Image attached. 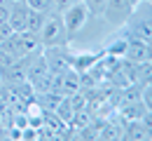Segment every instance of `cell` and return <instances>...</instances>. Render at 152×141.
<instances>
[{
	"label": "cell",
	"mask_w": 152,
	"mask_h": 141,
	"mask_svg": "<svg viewBox=\"0 0 152 141\" xmlns=\"http://www.w3.org/2000/svg\"><path fill=\"white\" fill-rule=\"evenodd\" d=\"M40 45L42 47H68V31L63 26V19L58 12H49L47 14V21L40 31Z\"/></svg>",
	"instance_id": "cell-1"
},
{
	"label": "cell",
	"mask_w": 152,
	"mask_h": 141,
	"mask_svg": "<svg viewBox=\"0 0 152 141\" xmlns=\"http://www.w3.org/2000/svg\"><path fill=\"white\" fill-rule=\"evenodd\" d=\"M89 17H91V12H89V7H87L82 0L75 2L73 7H68L66 12H61V19H63V26H66L68 35L80 33V31L84 28V24L89 21Z\"/></svg>",
	"instance_id": "cell-2"
},
{
	"label": "cell",
	"mask_w": 152,
	"mask_h": 141,
	"mask_svg": "<svg viewBox=\"0 0 152 141\" xmlns=\"http://www.w3.org/2000/svg\"><path fill=\"white\" fill-rule=\"evenodd\" d=\"M45 49H47V52H45L42 57H45L49 71H52L54 75H61V73H66L68 68H73V54H70L66 47H45Z\"/></svg>",
	"instance_id": "cell-3"
},
{
	"label": "cell",
	"mask_w": 152,
	"mask_h": 141,
	"mask_svg": "<svg viewBox=\"0 0 152 141\" xmlns=\"http://www.w3.org/2000/svg\"><path fill=\"white\" fill-rule=\"evenodd\" d=\"M28 12H31V7L26 5V0H21V2H10L7 24L14 28V33L26 31V24H28Z\"/></svg>",
	"instance_id": "cell-4"
},
{
	"label": "cell",
	"mask_w": 152,
	"mask_h": 141,
	"mask_svg": "<svg viewBox=\"0 0 152 141\" xmlns=\"http://www.w3.org/2000/svg\"><path fill=\"white\" fill-rule=\"evenodd\" d=\"M133 7L129 0H108V5H105V19L113 21V24H122V21H126L131 17Z\"/></svg>",
	"instance_id": "cell-5"
},
{
	"label": "cell",
	"mask_w": 152,
	"mask_h": 141,
	"mask_svg": "<svg viewBox=\"0 0 152 141\" xmlns=\"http://www.w3.org/2000/svg\"><path fill=\"white\" fill-rule=\"evenodd\" d=\"M124 59L131 61V63H143V61H150V45L140 38H133L126 42V52H124Z\"/></svg>",
	"instance_id": "cell-6"
},
{
	"label": "cell",
	"mask_w": 152,
	"mask_h": 141,
	"mask_svg": "<svg viewBox=\"0 0 152 141\" xmlns=\"http://www.w3.org/2000/svg\"><path fill=\"white\" fill-rule=\"evenodd\" d=\"M129 139H152V129L143 120H129L124 125Z\"/></svg>",
	"instance_id": "cell-7"
},
{
	"label": "cell",
	"mask_w": 152,
	"mask_h": 141,
	"mask_svg": "<svg viewBox=\"0 0 152 141\" xmlns=\"http://www.w3.org/2000/svg\"><path fill=\"white\" fill-rule=\"evenodd\" d=\"M133 85H138L140 89L152 85V61L136 63V80H133Z\"/></svg>",
	"instance_id": "cell-8"
},
{
	"label": "cell",
	"mask_w": 152,
	"mask_h": 141,
	"mask_svg": "<svg viewBox=\"0 0 152 141\" xmlns=\"http://www.w3.org/2000/svg\"><path fill=\"white\" fill-rule=\"evenodd\" d=\"M54 113H56L58 118L68 125V122L73 120V115H75V103H73V97H66V94H63L61 101H58V106L54 108Z\"/></svg>",
	"instance_id": "cell-9"
},
{
	"label": "cell",
	"mask_w": 152,
	"mask_h": 141,
	"mask_svg": "<svg viewBox=\"0 0 152 141\" xmlns=\"http://www.w3.org/2000/svg\"><path fill=\"white\" fill-rule=\"evenodd\" d=\"M45 21H47V12H38V10H31V12H28V24H26V31H31V33L40 35V31H42Z\"/></svg>",
	"instance_id": "cell-10"
},
{
	"label": "cell",
	"mask_w": 152,
	"mask_h": 141,
	"mask_svg": "<svg viewBox=\"0 0 152 141\" xmlns=\"http://www.w3.org/2000/svg\"><path fill=\"white\" fill-rule=\"evenodd\" d=\"M26 5L31 10H38V12H54V0H26Z\"/></svg>",
	"instance_id": "cell-11"
},
{
	"label": "cell",
	"mask_w": 152,
	"mask_h": 141,
	"mask_svg": "<svg viewBox=\"0 0 152 141\" xmlns=\"http://www.w3.org/2000/svg\"><path fill=\"white\" fill-rule=\"evenodd\" d=\"M82 2L89 7L91 14H103L105 12V5H108V0H82Z\"/></svg>",
	"instance_id": "cell-12"
},
{
	"label": "cell",
	"mask_w": 152,
	"mask_h": 141,
	"mask_svg": "<svg viewBox=\"0 0 152 141\" xmlns=\"http://www.w3.org/2000/svg\"><path fill=\"white\" fill-rule=\"evenodd\" d=\"M140 101H143V106L152 113V85H148V87L140 89Z\"/></svg>",
	"instance_id": "cell-13"
},
{
	"label": "cell",
	"mask_w": 152,
	"mask_h": 141,
	"mask_svg": "<svg viewBox=\"0 0 152 141\" xmlns=\"http://www.w3.org/2000/svg\"><path fill=\"white\" fill-rule=\"evenodd\" d=\"M75 2H80V0H54V12L61 14V12H66L68 7H73Z\"/></svg>",
	"instance_id": "cell-14"
},
{
	"label": "cell",
	"mask_w": 152,
	"mask_h": 141,
	"mask_svg": "<svg viewBox=\"0 0 152 141\" xmlns=\"http://www.w3.org/2000/svg\"><path fill=\"white\" fill-rule=\"evenodd\" d=\"M12 33H14V28H12V26H10L7 21H0V45L7 40V38L12 35Z\"/></svg>",
	"instance_id": "cell-15"
},
{
	"label": "cell",
	"mask_w": 152,
	"mask_h": 141,
	"mask_svg": "<svg viewBox=\"0 0 152 141\" xmlns=\"http://www.w3.org/2000/svg\"><path fill=\"white\" fill-rule=\"evenodd\" d=\"M129 2H131V7H133V10H136V7H138V5L143 2V0H129Z\"/></svg>",
	"instance_id": "cell-16"
},
{
	"label": "cell",
	"mask_w": 152,
	"mask_h": 141,
	"mask_svg": "<svg viewBox=\"0 0 152 141\" xmlns=\"http://www.w3.org/2000/svg\"><path fill=\"white\" fill-rule=\"evenodd\" d=\"M7 2H21V0H7Z\"/></svg>",
	"instance_id": "cell-17"
},
{
	"label": "cell",
	"mask_w": 152,
	"mask_h": 141,
	"mask_svg": "<svg viewBox=\"0 0 152 141\" xmlns=\"http://www.w3.org/2000/svg\"><path fill=\"white\" fill-rule=\"evenodd\" d=\"M0 87H2V80H0Z\"/></svg>",
	"instance_id": "cell-18"
},
{
	"label": "cell",
	"mask_w": 152,
	"mask_h": 141,
	"mask_svg": "<svg viewBox=\"0 0 152 141\" xmlns=\"http://www.w3.org/2000/svg\"><path fill=\"white\" fill-rule=\"evenodd\" d=\"M148 2H152V0H148Z\"/></svg>",
	"instance_id": "cell-19"
}]
</instances>
